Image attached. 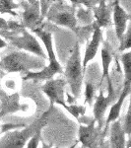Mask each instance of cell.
Segmentation results:
<instances>
[{
  "instance_id": "10",
  "label": "cell",
  "mask_w": 131,
  "mask_h": 148,
  "mask_svg": "<svg viewBox=\"0 0 131 148\" xmlns=\"http://www.w3.org/2000/svg\"><path fill=\"white\" fill-rule=\"evenodd\" d=\"M102 40V31L101 27L95 24V31L94 34H93L92 40H90V42L88 44L87 49L85 51V56L84 59H83V63H82V67L85 69V67L87 66V64L89 61H91L92 59H94V57L96 56L98 49H99L100 44H101Z\"/></svg>"
},
{
  "instance_id": "26",
  "label": "cell",
  "mask_w": 131,
  "mask_h": 148,
  "mask_svg": "<svg viewBox=\"0 0 131 148\" xmlns=\"http://www.w3.org/2000/svg\"><path fill=\"white\" fill-rule=\"evenodd\" d=\"M123 130L126 134L130 135L131 133V113L130 111L127 112V114L125 116L124 123H123Z\"/></svg>"
},
{
  "instance_id": "6",
  "label": "cell",
  "mask_w": 131,
  "mask_h": 148,
  "mask_svg": "<svg viewBox=\"0 0 131 148\" xmlns=\"http://www.w3.org/2000/svg\"><path fill=\"white\" fill-rule=\"evenodd\" d=\"M12 45L17 47L18 49H25L27 51H31L33 53H35L40 57H44V51L42 49V47L40 46L38 40L34 36L29 34L27 32H24L22 37L12 38L11 39Z\"/></svg>"
},
{
  "instance_id": "20",
  "label": "cell",
  "mask_w": 131,
  "mask_h": 148,
  "mask_svg": "<svg viewBox=\"0 0 131 148\" xmlns=\"http://www.w3.org/2000/svg\"><path fill=\"white\" fill-rule=\"evenodd\" d=\"M127 31H125L123 36L120 39V47H119V51H123L125 49H129L131 47V29L130 25L128 26Z\"/></svg>"
},
{
  "instance_id": "25",
  "label": "cell",
  "mask_w": 131,
  "mask_h": 148,
  "mask_svg": "<svg viewBox=\"0 0 131 148\" xmlns=\"http://www.w3.org/2000/svg\"><path fill=\"white\" fill-rule=\"evenodd\" d=\"M77 17L80 19L82 22L84 23H90L91 22V16H90V12L89 11H86L84 9H79L77 13Z\"/></svg>"
},
{
  "instance_id": "11",
  "label": "cell",
  "mask_w": 131,
  "mask_h": 148,
  "mask_svg": "<svg viewBox=\"0 0 131 148\" xmlns=\"http://www.w3.org/2000/svg\"><path fill=\"white\" fill-rule=\"evenodd\" d=\"M111 101V86L109 85L108 97H104L103 91L101 90V93H100L99 97L97 98L96 103L94 105V116L96 121H99V126H98L99 128L102 127V123H103L104 113H106Z\"/></svg>"
},
{
  "instance_id": "13",
  "label": "cell",
  "mask_w": 131,
  "mask_h": 148,
  "mask_svg": "<svg viewBox=\"0 0 131 148\" xmlns=\"http://www.w3.org/2000/svg\"><path fill=\"white\" fill-rule=\"evenodd\" d=\"M100 5L93 7L94 15L97 20V25L99 27H106L111 24V10L106 4V0H100Z\"/></svg>"
},
{
  "instance_id": "15",
  "label": "cell",
  "mask_w": 131,
  "mask_h": 148,
  "mask_svg": "<svg viewBox=\"0 0 131 148\" xmlns=\"http://www.w3.org/2000/svg\"><path fill=\"white\" fill-rule=\"evenodd\" d=\"M62 68H61L60 64H50L48 66L44 67L42 71L39 72H28L27 75L24 77V80L28 79H39V80H48L53 77L54 74L57 72H61Z\"/></svg>"
},
{
  "instance_id": "2",
  "label": "cell",
  "mask_w": 131,
  "mask_h": 148,
  "mask_svg": "<svg viewBox=\"0 0 131 148\" xmlns=\"http://www.w3.org/2000/svg\"><path fill=\"white\" fill-rule=\"evenodd\" d=\"M46 116L47 114H44L42 118H40L38 121H35L30 126L25 127L22 131H14V132L8 133L5 137L0 139V147H24L28 139L32 137V135L35 131L42 128L44 125H46Z\"/></svg>"
},
{
  "instance_id": "5",
  "label": "cell",
  "mask_w": 131,
  "mask_h": 148,
  "mask_svg": "<svg viewBox=\"0 0 131 148\" xmlns=\"http://www.w3.org/2000/svg\"><path fill=\"white\" fill-rule=\"evenodd\" d=\"M64 86H65V81L62 79H48L46 84L42 86V91L49 98L51 106L55 103L62 105L63 107L66 106L64 100Z\"/></svg>"
},
{
  "instance_id": "14",
  "label": "cell",
  "mask_w": 131,
  "mask_h": 148,
  "mask_svg": "<svg viewBox=\"0 0 131 148\" xmlns=\"http://www.w3.org/2000/svg\"><path fill=\"white\" fill-rule=\"evenodd\" d=\"M130 88H131V82H125L124 88H123V91L119 96V99H118L117 102H116L114 105H113L111 108L108 116V119H106V128H108V126L109 125V123H111V121H113L118 119L121 108H122L123 102H124L125 98L127 97V95L130 93Z\"/></svg>"
},
{
  "instance_id": "22",
  "label": "cell",
  "mask_w": 131,
  "mask_h": 148,
  "mask_svg": "<svg viewBox=\"0 0 131 148\" xmlns=\"http://www.w3.org/2000/svg\"><path fill=\"white\" fill-rule=\"evenodd\" d=\"M67 111L70 112L71 114H73L76 118L79 116V114H85V107L83 106H77V105H71V106H65L64 107Z\"/></svg>"
},
{
  "instance_id": "3",
  "label": "cell",
  "mask_w": 131,
  "mask_h": 148,
  "mask_svg": "<svg viewBox=\"0 0 131 148\" xmlns=\"http://www.w3.org/2000/svg\"><path fill=\"white\" fill-rule=\"evenodd\" d=\"M34 64L35 63L32 56L23 52H12L0 60V68L6 72H17L38 67Z\"/></svg>"
},
{
  "instance_id": "17",
  "label": "cell",
  "mask_w": 131,
  "mask_h": 148,
  "mask_svg": "<svg viewBox=\"0 0 131 148\" xmlns=\"http://www.w3.org/2000/svg\"><path fill=\"white\" fill-rule=\"evenodd\" d=\"M111 59H113V56H111V51L109 49L108 46L106 47V45L103 47L102 49V62H103V76H102V81H101V85L103 83V81L104 78H108V81L109 80V76H108V69H109V65H111Z\"/></svg>"
},
{
  "instance_id": "30",
  "label": "cell",
  "mask_w": 131,
  "mask_h": 148,
  "mask_svg": "<svg viewBox=\"0 0 131 148\" xmlns=\"http://www.w3.org/2000/svg\"><path fill=\"white\" fill-rule=\"evenodd\" d=\"M71 2H72L73 4H77V3H79V0H70Z\"/></svg>"
},
{
  "instance_id": "9",
  "label": "cell",
  "mask_w": 131,
  "mask_h": 148,
  "mask_svg": "<svg viewBox=\"0 0 131 148\" xmlns=\"http://www.w3.org/2000/svg\"><path fill=\"white\" fill-rule=\"evenodd\" d=\"M128 20H129V15L119 5L118 0H116L113 8V22L115 25V34L119 40L126 31Z\"/></svg>"
},
{
  "instance_id": "16",
  "label": "cell",
  "mask_w": 131,
  "mask_h": 148,
  "mask_svg": "<svg viewBox=\"0 0 131 148\" xmlns=\"http://www.w3.org/2000/svg\"><path fill=\"white\" fill-rule=\"evenodd\" d=\"M34 32L39 36V38L44 42V47L47 51V56H48L49 63L50 64H59L58 60L56 59L55 53L53 51V46H52V37L51 34L46 31H44L40 28L34 29Z\"/></svg>"
},
{
  "instance_id": "1",
  "label": "cell",
  "mask_w": 131,
  "mask_h": 148,
  "mask_svg": "<svg viewBox=\"0 0 131 148\" xmlns=\"http://www.w3.org/2000/svg\"><path fill=\"white\" fill-rule=\"evenodd\" d=\"M82 64H81V56H80V49L78 44L74 47L72 53L70 56L65 68V77L67 82L70 85L72 94L75 98L80 95L81 86L83 82V71H82Z\"/></svg>"
},
{
  "instance_id": "24",
  "label": "cell",
  "mask_w": 131,
  "mask_h": 148,
  "mask_svg": "<svg viewBox=\"0 0 131 148\" xmlns=\"http://www.w3.org/2000/svg\"><path fill=\"white\" fill-rule=\"evenodd\" d=\"M40 131H42V128L39 130H37L34 134L32 135L31 140L28 142V144H27L28 148H37L38 147V144H39L40 138Z\"/></svg>"
},
{
  "instance_id": "29",
  "label": "cell",
  "mask_w": 131,
  "mask_h": 148,
  "mask_svg": "<svg viewBox=\"0 0 131 148\" xmlns=\"http://www.w3.org/2000/svg\"><path fill=\"white\" fill-rule=\"evenodd\" d=\"M7 46V44L5 42H4L2 39H0V49H2V47H5Z\"/></svg>"
},
{
  "instance_id": "23",
  "label": "cell",
  "mask_w": 131,
  "mask_h": 148,
  "mask_svg": "<svg viewBox=\"0 0 131 148\" xmlns=\"http://www.w3.org/2000/svg\"><path fill=\"white\" fill-rule=\"evenodd\" d=\"M94 86L91 83H86V90H85V101L89 104H92L93 98H94Z\"/></svg>"
},
{
  "instance_id": "28",
  "label": "cell",
  "mask_w": 131,
  "mask_h": 148,
  "mask_svg": "<svg viewBox=\"0 0 131 148\" xmlns=\"http://www.w3.org/2000/svg\"><path fill=\"white\" fill-rule=\"evenodd\" d=\"M0 29H8V23L2 18H0Z\"/></svg>"
},
{
  "instance_id": "12",
  "label": "cell",
  "mask_w": 131,
  "mask_h": 148,
  "mask_svg": "<svg viewBox=\"0 0 131 148\" xmlns=\"http://www.w3.org/2000/svg\"><path fill=\"white\" fill-rule=\"evenodd\" d=\"M111 147L122 148L125 146V132L119 121H111Z\"/></svg>"
},
{
  "instance_id": "27",
  "label": "cell",
  "mask_w": 131,
  "mask_h": 148,
  "mask_svg": "<svg viewBox=\"0 0 131 148\" xmlns=\"http://www.w3.org/2000/svg\"><path fill=\"white\" fill-rule=\"evenodd\" d=\"M99 2H100V0H79V3L84 4L88 8H93V7H95V5L99 3Z\"/></svg>"
},
{
  "instance_id": "19",
  "label": "cell",
  "mask_w": 131,
  "mask_h": 148,
  "mask_svg": "<svg viewBox=\"0 0 131 148\" xmlns=\"http://www.w3.org/2000/svg\"><path fill=\"white\" fill-rule=\"evenodd\" d=\"M18 7L19 5L14 3L13 0H0V13H10L16 15L13 10Z\"/></svg>"
},
{
  "instance_id": "4",
  "label": "cell",
  "mask_w": 131,
  "mask_h": 148,
  "mask_svg": "<svg viewBox=\"0 0 131 148\" xmlns=\"http://www.w3.org/2000/svg\"><path fill=\"white\" fill-rule=\"evenodd\" d=\"M46 16L48 20L52 21L57 25L65 26L70 29L76 27L75 10L73 7L64 5L63 3H56L51 5L47 11Z\"/></svg>"
},
{
  "instance_id": "21",
  "label": "cell",
  "mask_w": 131,
  "mask_h": 148,
  "mask_svg": "<svg viewBox=\"0 0 131 148\" xmlns=\"http://www.w3.org/2000/svg\"><path fill=\"white\" fill-rule=\"evenodd\" d=\"M56 0H40V16L42 18H44L46 16V13L50 6L55 2Z\"/></svg>"
},
{
  "instance_id": "31",
  "label": "cell",
  "mask_w": 131,
  "mask_h": 148,
  "mask_svg": "<svg viewBox=\"0 0 131 148\" xmlns=\"http://www.w3.org/2000/svg\"><path fill=\"white\" fill-rule=\"evenodd\" d=\"M37 0H28L29 3H34V2H35Z\"/></svg>"
},
{
  "instance_id": "18",
  "label": "cell",
  "mask_w": 131,
  "mask_h": 148,
  "mask_svg": "<svg viewBox=\"0 0 131 148\" xmlns=\"http://www.w3.org/2000/svg\"><path fill=\"white\" fill-rule=\"evenodd\" d=\"M121 61L125 73V82H131V52L128 51L123 53L121 56Z\"/></svg>"
},
{
  "instance_id": "8",
  "label": "cell",
  "mask_w": 131,
  "mask_h": 148,
  "mask_svg": "<svg viewBox=\"0 0 131 148\" xmlns=\"http://www.w3.org/2000/svg\"><path fill=\"white\" fill-rule=\"evenodd\" d=\"M96 120H93V121L89 125H80L79 128V139L82 142L84 147H95L96 146V141L99 131L101 128L95 127Z\"/></svg>"
},
{
  "instance_id": "7",
  "label": "cell",
  "mask_w": 131,
  "mask_h": 148,
  "mask_svg": "<svg viewBox=\"0 0 131 148\" xmlns=\"http://www.w3.org/2000/svg\"><path fill=\"white\" fill-rule=\"evenodd\" d=\"M40 18V2L35 1L34 3L25 4L23 12V25L25 27L34 29L35 26L39 24Z\"/></svg>"
}]
</instances>
